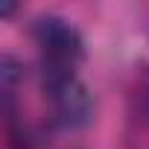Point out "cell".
Segmentation results:
<instances>
[{
	"mask_svg": "<svg viewBox=\"0 0 149 149\" xmlns=\"http://www.w3.org/2000/svg\"><path fill=\"white\" fill-rule=\"evenodd\" d=\"M38 47V70L50 73H79L85 61V38L61 15H38L29 26Z\"/></svg>",
	"mask_w": 149,
	"mask_h": 149,
	"instance_id": "obj_1",
	"label": "cell"
},
{
	"mask_svg": "<svg viewBox=\"0 0 149 149\" xmlns=\"http://www.w3.org/2000/svg\"><path fill=\"white\" fill-rule=\"evenodd\" d=\"M41 91L50 102V120L58 129H82L94 117V97L79 73L41 76Z\"/></svg>",
	"mask_w": 149,
	"mask_h": 149,
	"instance_id": "obj_2",
	"label": "cell"
}]
</instances>
